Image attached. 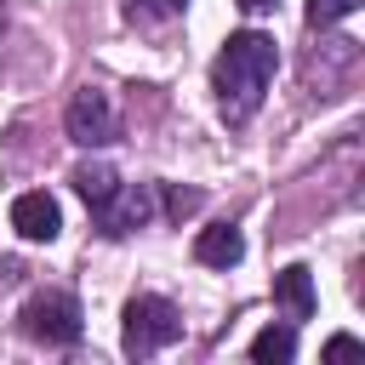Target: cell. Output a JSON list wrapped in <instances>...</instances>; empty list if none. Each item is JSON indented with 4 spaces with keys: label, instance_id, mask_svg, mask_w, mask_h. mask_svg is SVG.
Listing matches in <instances>:
<instances>
[{
    "label": "cell",
    "instance_id": "1",
    "mask_svg": "<svg viewBox=\"0 0 365 365\" xmlns=\"http://www.w3.org/2000/svg\"><path fill=\"white\" fill-rule=\"evenodd\" d=\"M279 68V51H274V34H257V29H240L222 40L217 63H211V91H217V108L222 120H251L268 97V80Z\"/></svg>",
    "mask_w": 365,
    "mask_h": 365
},
{
    "label": "cell",
    "instance_id": "2",
    "mask_svg": "<svg viewBox=\"0 0 365 365\" xmlns=\"http://www.w3.org/2000/svg\"><path fill=\"white\" fill-rule=\"evenodd\" d=\"M182 336V314L165 302V297H131L125 314H120V348L131 359H148L160 348H171Z\"/></svg>",
    "mask_w": 365,
    "mask_h": 365
},
{
    "label": "cell",
    "instance_id": "3",
    "mask_svg": "<svg viewBox=\"0 0 365 365\" xmlns=\"http://www.w3.org/2000/svg\"><path fill=\"white\" fill-rule=\"evenodd\" d=\"M23 331L34 336V342H57V348H68V342H80V302L68 297V291H34L29 302H23Z\"/></svg>",
    "mask_w": 365,
    "mask_h": 365
},
{
    "label": "cell",
    "instance_id": "4",
    "mask_svg": "<svg viewBox=\"0 0 365 365\" xmlns=\"http://www.w3.org/2000/svg\"><path fill=\"white\" fill-rule=\"evenodd\" d=\"M63 125H68V137H74L80 148H103V143L120 137V120H114V103H108L103 86H80V91L68 97Z\"/></svg>",
    "mask_w": 365,
    "mask_h": 365
},
{
    "label": "cell",
    "instance_id": "5",
    "mask_svg": "<svg viewBox=\"0 0 365 365\" xmlns=\"http://www.w3.org/2000/svg\"><path fill=\"white\" fill-rule=\"evenodd\" d=\"M154 217V188L148 182H137V188H114L103 205H97V228L108 234V240H125L131 228H143Z\"/></svg>",
    "mask_w": 365,
    "mask_h": 365
},
{
    "label": "cell",
    "instance_id": "6",
    "mask_svg": "<svg viewBox=\"0 0 365 365\" xmlns=\"http://www.w3.org/2000/svg\"><path fill=\"white\" fill-rule=\"evenodd\" d=\"M11 228H17L29 245H46V240L63 234V211H57V200H51L46 188H34V194H17V200H11Z\"/></svg>",
    "mask_w": 365,
    "mask_h": 365
},
{
    "label": "cell",
    "instance_id": "7",
    "mask_svg": "<svg viewBox=\"0 0 365 365\" xmlns=\"http://www.w3.org/2000/svg\"><path fill=\"white\" fill-rule=\"evenodd\" d=\"M194 257H200L205 268H234V262L245 257V240H240V228L217 222V228H200V234H194Z\"/></svg>",
    "mask_w": 365,
    "mask_h": 365
},
{
    "label": "cell",
    "instance_id": "8",
    "mask_svg": "<svg viewBox=\"0 0 365 365\" xmlns=\"http://www.w3.org/2000/svg\"><path fill=\"white\" fill-rule=\"evenodd\" d=\"M274 302H279L291 319H308V314H314V274H308L302 262L279 268V274H274Z\"/></svg>",
    "mask_w": 365,
    "mask_h": 365
},
{
    "label": "cell",
    "instance_id": "9",
    "mask_svg": "<svg viewBox=\"0 0 365 365\" xmlns=\"http://www.w3.org/2000/svg\"><path fill=\"white\" fill-rule=\"evenodd\" d=\"M251 359L257 365H291L297 359V331L291 325H262L251 336Z\"/></svg>",
    "mask_w": 365,
    "mask_h": 365
},
{
    "label": "cell",
    "instance_id": "10",
    "mask_svg": "<svg viewBox=\"0 0 365 365\" xmlns=\"http://www.w3.org/2000/svg\"><path fill=\"white\" fill-rule=\"evenodd\" d=\"M68 182H74V194H80L91 211H97V205H103V200L120 188V177H114L103 160H86V165H74V177H68Z\"/></svg>",
    "mask_w": 365,
    "mask_h": 365
},
{
    "label": "cell",
    "instance_id": "11",
    "mask_svg": "<svg viewBox=\"0 0 365 365\" xmlns=\"http://www.w3.org/2000/svg\"><path fill=\"white\" fill-rule=\"evenodd\" d=\"M354 11H359V0H308V23L314 29H331V23L354 17Z\"/></svg>",
    "mask_w": 365,
    "mask_h": 365
},
{
    "label": "cell",
    "instance_id": "12",
    "mask_svg": "<svg viewBox=\"0 0 365 365\" xmlns=\"http://www.w3.org/2000/svg\"><path fill=\"white\" fill-rule=\"evenodd\" d=\"M182 11H188V0H131V17H143V23H165Z\"/></svg>",
    "mask_w": 365,
    "mask_h": 365
},
{
    "label": "cell",
    "instance_id": "13",
    "mask_svg": "<svg viewBox=\"0 0 365 365\" xmlns=\"http://www.w3.org/2000/svg\"><path fill=\"white\" fill-rule=\"evenodd\" d=\"M165 211L182 222L188 211H200V194H194V188H171V194H165Z\"/></svg>",
    "mask_w": 365,
    "mask_h": 365
},
{
    "label": "cell",
    "instance_id": "14",
    "mask_svg": "<svg viewBox=\"0 0 365 365\" xmlns=\"http://www.w3.org/2000/svg\"><path fill=\"white\" fill-rule=\"evenodd\" d=\"M354 354H365L359 336H331V342H325V359H354Z\"/></svg>",
    "mask_w": 365,
    "mask_h": 365
},
{
    "label": "cell",
    "instance_id": "15",
    "mask_svg": "<svg viewBox=\"0 0 365 365\" xmlns=\"http://www.w3.org/2000/svg\"><path fill=\"white\" fill-rule=\"evenodd\" d=\"M234 6H240V11H268L274 0H234Z\"/></svg>",
    "mask_w": 365,
    "mask_h": 365
}]
</instances>
